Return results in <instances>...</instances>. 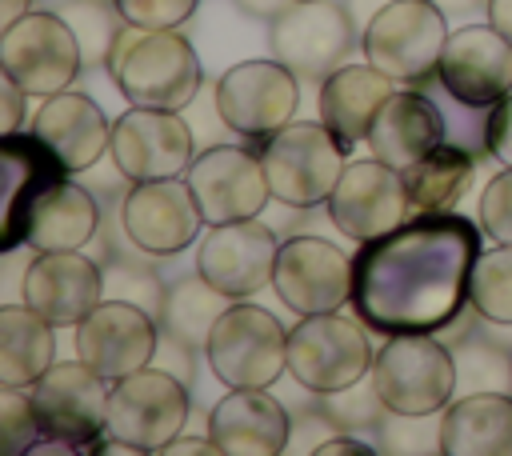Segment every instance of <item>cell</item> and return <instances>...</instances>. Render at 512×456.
<instances>
[{"mask_svg":"<svg viewBox=\"0 0 512 456\" xmlns=\"http://www.w3.org/2000/svg\"><path fill=\"white\" fill-rule=\"evenodd\" d=\"M236 4H240L248 16H256V20H260V16H268V20H272V16H280L292 0H236Z\"/></svg>","mask_w":512,"mask_h":456,"instance_id":"obj_44","label":"cell"},{"mask_svg":"<svg viewBox=\"0 0 512 456\" xmlns=\"http://www.w3.org/2000/svg\"><path fill=\"white\" fill-rule=\"evenodd\" d=\"M328 220L356 244L388 236L392 228L412 220L404 172L376 160V156L372 160H348L332 196H328Z\"/></svg>","mask_w":512,"mask_h":456,"instance_id":"obj_15","label":"cell"},{"mask_svg":"<svg viewBox=\"0 0 512 456\" xmlns=\"http://www.w3.org/2000/svg\"><path fill=\"white\" fill-rule=\"evenodd\" d=\"M468 308L500 328H512V244H492L476 256L468 280Z\"/></svg>","mask_w":512,"mask_h":456,"instance_id":"obj_32","label":"cell"},{"mask_svg":"<svg viewBox=\"0 0 512 456\" xmlns=\"http://www.w3.org/2000/svg\"><path fill=\"white\" fill-rule=\"evenodd\" d=\"M436 84L464 108H492L512 92V40L496 24H464L448 32Z\"/></svg>","mask_w":512,"mask_h":456,"instance_id":"obj_20","label":"cell"},{"mask_svg":"<svg viewBox=\"0 0 512 456\" xmlns=\"http://www.w3.org/2000/svg\"><path fill=\"white\" fill-rule=\"evenodd\" d=\"M112 4L136 28H180L200 8V0H112Z\"/></svg>","mask_w":512,"mask_h":456,"instance_id":"obj_39","label":"cell"},{"mask_svg":"<svg viewBox=\"0 0 512 456\" xmlns=\"http://www.w3.org/2000/svg\"><path fill=\"white\" fill-rule=\"evenodd\" d=\"M276 256H280L276 232L260 216H248V220L208 224L196 248V272L228 300H248L272 284Z\"/></svg>","mask_w":512,"mask_h":456,"instance_id":"obj_16","label":"cell"},{"mask_svg":"<svg viewBox=\"0 0 512 456\" xmlns=\"http://www.w3.org/2000/svg\"><path fill=\"white\" fill-rule=\"evenodd\" d=\"M4 160H8V204H4V252H16L24 244V224L32 200L56 184L60 176H72L56 152L28 128V132H4Z\"/></svg>","mask_w":512,"mask_h":456,"instance_id":"obj_28","label":"cell"},{"mask_svg":"<svg viewBox=\"0 0 512 456\" xmlns=\"http://www.w3.org/2000/svg\"><path fill=\"white\" fill-rule=\"evenodd\" d=\"M208 436L220 456H280L292 440V416L268 388H228L208 412Z\"/></svg>","mask_w":512,"mask_h":456,"instance_id":"obj_22","label":"cell"},{"mask_svg":"<svg viewBox=\"0 0 512 456\" xmlns=\"http://www.w3.org/2000/svg\"><path fill=\"white\" fill-rule=\"evenodd\" d=\"M116 172L124 180H168L184 176L196 160V136L192 124L172 108H140L128 104L112 120V148H108Z\"/></svg>","mask_w":512,"mask_h":456,"instance_id":"obj_13","label":"cell"},{"mask_svg":"<svg viewBox=\"0 0 512 456\" xmlns=\"http://www.w3.org/2000/svg\"><path fill=\"white\" fill-rule=\"evenodd\" d=\"M372 356L376 348L360 316L320 312L300 316V324L288 328V376L312 396H328L364 380L372 372Z\"/></svg>","mask_w":512,"mask_h":456,"instance_id":"obj_6","label":"cell"},{"mask_svg":"<svg viewBox=\"0 0 512 456\" xmlns=\"http://www.w3.org/2000/svg\"><path fill=\"white\" fill-rule=\"evenodd\" d=\"M160 456H220V448H216V440L212 436H176Z\"/></svg>","mask_w":512,"mask_h":456,"instance_id":"obj_43","label":"cell"},{"mask_svg":"<svg viewBox=\"0 0 512 456\" xmlns=\"http://www.w3.org/2000/svg\"><path fill=\"white\" fill-rule=\"evenodd\" d=\"M376 448L380 452H400V456H428L440 452V412L432 416H408V412H384V420L376 424Z\"/></svg>","mask_w":512,"mask_h":456,"instance_id":"obj_36","label":"cell"},{"mask_svg":"<svg viewBox=\"0 0 512 456\" xmlns=\"http://www.w3.org/2000/svg\"><path fill=\"white\" fill-rule=\"evenodd\" d=\"M260 164L272 188V200L288 208H316L328 204L348 148L320 124V120H288L272 136L260 140Z\"/></svg>","mask_w":512,"mask_h":456,"instance_id":"obj_3","label":"cell"},{"mask_svg":"<svg viewBox=\"0 0 512 456\" xmlns=\"http://www.w3.org/2000/svg\"><path fill=\"white\" fill-rule=\"evenodd\" d=\"M32 132L56 152V160L76 176L100 164V156L112 148V120L104 116V108L84 96V92H56L48 96L36 116H32Z\"/></svg>","mask_w":512,"mask_h":456,"instance_id":"obj_24","label":"cell"},{"mask_svg":"<svg viewBox=\"0 0 512 456\" xmlns=\"http://www.w3.org/2000/svg\"><path fill=\"white\" fill-rule=\"evenodd\" d=\"M372 384L388 412L432 416L456 400V356L432 332L388 336L372 356Z\"/></svg>","mask_w":512,"mask_h":456,"instance_id":"obj_4","label":"cell"},{"mask_svg":"<svg viewBox=\"0 0 512 456\" xmlns=\"http://www.w3.org/2000/svg\"><path fill=\"white\" fill-rule=\"evenodd\" d=\"M56 12L76 32L80 52H84V64H108V52H112L120 28L128 24L120 16V8L112 0H64Z\"/></svg>","mask_w":512,"mask_h":456,"instance_id":"obj_34","label":"cell"},{"mask_svg":"<svg viewBox=\"0 0 512 456\" xmlns=\"http://www.w3.org/2000/svg\"><path fill=\"white\" fill-rule=\"evenodd\" d=\"M208 368L228 388H272L288 372V332L260 304H228L204 344Z\"/></svg>","mask_w":512,"mask_h":456,"instance_id":"obj_7","label":"cell"},{"mask_svg":"<svg viewBox=\"0 0 512 456\" xmlns=\"http://www.w3.org/2000/svg\"><path fill=\"white\" fill-rule=\"evenodd\" d=\"M216 116L244 140H264L284 128L300 108V76L272 60H240L220 72L212 92Z\"/></svg>","mask_w":512,"mask_h":456,"instance_id":"obj_11","label":"cell"},{"mask_svg":"<svg viewBox=\"0 0 512 456\" xmlns=\"http://www.w3.org/2000/svg\"><path fill=\"white\" fill-rule=\"evenodd\" d=\"M28 392L44 436L68 440L76 444V452H104L112 384L96 368H88L84 360H60Z\"/></svg>","mask_w":512,"mask_h":456,"instance_id":"obj_9","label":"cell"},{"mask_svg":"<svg viewBox=\"0 0 512 456\" xmlns=\"http://www.w3.org/2000/svg\"><path fill=\"white\" fill-rule=\"evenodd\" d=\"M272 288L296 316L336 312L352 300V256L324 236H288L280 240Z\"/></svg>","mask_w":512,"mask_h":456,"instance_id":"obj_18","label":"cell"},{"mask_svg":"<svg viewBox=\"0 0 512 456\" xmlns=\"http://www.w3.org/2000/svg\"><path fill=\"white\" fill-rule=\"evenodd\" d=\"M32 8V0H0V28H8L12 20H20Z\"/></svg>","mask_w":512,"mask_h":456,"instance_id":"obj_46","label":"cell"},{"mask_svg":"<svg viewBox=\"0 0 512 456\" xmlns=\"http://www.w3.org/2000/svg\"><path fill=\"white\" fill-rule=\"evenodd\" d=\"M56 364L52 324L28 304L0 308V384L32 388Z\"/></svg>","mask_w":512,"mask_h":456,"instance_id":"obj_29","label":"cell"},{"mask_svg":"<svg viewBox=\"0 0 512 456\" xmlns=\"http://www.w3.org/2000/svg\"><path fill=\"white\" fill-rule=\"evenodd\" d=\"M228 308V296L216 292L200 272L192 276H180L172 284H164V300H160V328L168 332L172 344H184V348H204L216 320L224 316Z\"/></svg>","mask_w":512,"mask_h":456,"instance_id":"obj_31","label":"cell"},{"mask_svg":"<svg viewBox=\"0 0 512 456\" xmlns=\"http://www.w3.org/2000/svg\"><path fill=\"white\" fill-rule=\"evenodd\" d=\"M392 84H396V80L384 76L380 68H372L368 60H364V64H340L336 72H328V76L320 80L316 116H320V124L352 152L360 140H368V128H372L380 104L396 92Z\"/></svg>","mask_w":512,"mask_h":456,"instance_id":"obj_25","label":"cell"},{"mask_svg":"<svg viewBox=\"0 0 512 456\" xmlns=\"http://www.w3.org/2000/svg\"><path fill=\"white\" fill-rule=\"evenodd\" d=\"M448 20L432 0H384L360 32L364 60L396 84H424L440 68Z\"/></svg>","mask_w":512,"mask_h":456,"instance_id":"obj_5","label":"cell"},{"mask_svg":"<svg viewBox=\"0 0 512 456\" xmlns=\"http://www.w3.org/2000/svg\"><path fill=\"white\" fill-rule=\"evenodd\" d=\"M120 228L132 248L144 256H180L188 244H196L204 216L192 196L188 176L168 180H136L120 196Z\"/></svg>","mask_w":512,"mask_h":456,"instance_id":"obj_14","label":"cell"},{"mask_svg":"<svg viewBox=\"0 0 512 456\" xmlns=\"http://www.w3.org/2000/svg\"><path fill=\"white\" fill-rule=\"evenodd\" d=\"M488 24H496L512 40V0H488Z\"/></svg>","mask_w":512,"mask_h":456,"instance_id":"obj_45","label":"cell"},{"mask_svg":"<svg viewBox=\"0 0 512 456\" xmlns=\"http://www.w3.org/2000/svg\"><path fill=\"white\" fill-rule=\"evenodd\" d=\"M272 56L288 64L300 80H324L356 44V20L336 0H292L268 28Z\"/></svg>","mask_w":512,"mask_h":456,"instance_id":"obj_12","label":"cell"},{"mask_svg":"<svg viewBox=\"0 0 512 456\" xmlns=\"http://www.w3.org/2000/svg\"><path fill=\"white\" fill-rule=\"evenodd\" d=\"M444 140H448V120L440 104L420 88H400L380 104L364 144L372 148L376 160L408 172L412 164L432 156Z\"/></svg>","mask_w":512,"mask_h":456,"instance_id":"obj_23","label":"cell"},{"mask_svg":"<svg viewBox=\"0 0 512 456\" xmlns=\"http://www.w3.org/2000/svg\"><path fill=\"white\" fill-rule=\"evenodd\" d=\"M320 408L340 424V432H376V424L384 420V400L372 384V376L340 388V392H328L320 396Z\"/></svg>","mask_w":512,"mask_h":456,"instance_id":"obj_35","label":"cell"},{"mask_svg":"<svg viewBox=\"0 0 512 456\" xmlns=\"http://www.w3.org/2000/svg\"><path fill=\"white\" fill-rule=\"evenodd\" d=\"M0 68L28 96L48 100L76 84L84 68V52L60 12L28 8L20 20L0 28Z\"/></svg>","mask_w":512,"mask_h":456,"instance_id":"obj_8","label":"cell"},{"mask_svg":"<svg viewBox=\"0 0 512 456\" xmlns=\"http://www.w3.org/2000/svg\"><path fill=\"white\" fill-rule=\"evenodd\" d=\"M20 296L52 328H76L104 300V268L80 248L36 252L24 268Z\"/></svg>","mask_w":512,"mask_h":456,"instance_id":"obj_21","label":"cell"},{"mask_svg":"<svg viewBox=\"0 0 512 456\" xmlns=\"http://www.w3.org/2000/svg\"><path fill=\"white\" fill-rule=\"evenodd\" d=\"M456 356V396L460 392H512V352L496 348L488 336H464L452 344Z\"/></svg>","mask_w":512,"mask_h":456,"instance_id":"obj_33","label":"cell"},{"mask_svg":"<svg viewBox=\"0 0 512 456\" xmlns=\"http://www.w3.org/2000/svg\"><path fill=\"white\" fill-rule=\"evenodd\" d=\"M472 172H476V156L456 144V140H444L432 156H424L420 164H412L404 172V184H408V204H412V216H432V212H452L468 184H472Z\"/></svg>","mask_w":512,"mask_h":456,"instance_id":"obj_30","label":"cell"},{"mask_svg":"<svg viewBox=\"0 0 512 456\" xmlns=\"http://www.w3.org/2000/svg\"><path fill=\"white\" fill-rule=\"evenodd\" d=\"M340 452H356V456H376L380 448L368 440H356V432H336L332 440L316 444V456H340Z\"/></svg>","mask_w":512,"mask_h":456,"instance_id":"obj_42","label":"cell"},{"mask_svg":"<svg viewBox=\"0 0 512 456\" xmlns=\"http://www.w3.org/2000/svg\"><path fill=\"white\" fill-rule=\"evenodd\" d=\"M24 96H28V92H24L12 76H4V84H0V100H4V120H0V128H4V132H20V128H24V116H28V112H24Z\"/></svg>","mask_w":512,"mask_h":456,"instance_id":"obj_41","label":"cell"},{"mask_svg":"<svg viewBox=\"0 0 512 456\" xmlns=\"http://www.w3.org/2000/svg\"><path fill=\"white\" fill-rule=\"evenodd\" d=\"M444 456H512V392H460L440 412Z\"/></svg>","mask_w":512,"mask_h":456,"instance_id":"obj_27","label":"cell"},{"mask_svg":"<svg viewBox=\"0 0 512 456\" xmlns=\"http://www.w3.org/2000/svg\"><path fill=\"white\" fill-rule=\"evenodd\" d=\"M480 220L460 212L412 216L352 256V312L380 336L440 332L468 308Z\"/></svg>","mask_w":512,"mask_h":456,"instance_id":"obj_1","label":"cell"},{"mask_svg":"<svg viewBox=\"0 0 512 456\" xmlns=\"http://www.w3.org/2000/svg\"><path fill=\"white\" fill-rule=\"evenodd\" d=\"M40 420H36V404L28 388H12L0 384V448L8 456L16 452H32V444L40 440Z\"/></svg>","mask_w":512,"mask_h":456,"instance_id":"obj_37","label":"cell"},{"mask_svg":"<svg viewBox=\"0 0 512 456\" xmlns=\"http://www.w3.org/2000/svg\"><path fill=\"white\" fill-rule=\"evenodd\" d=\"M192 400L188 384L168 368H140L112 384L108 400V436L128 440L144 456H160L188 424Z\"/></svg>","mask_w":512,"mask_h":456,"instance_id":"obj_10","label":"cell"},{"mask_svg":"<svg viewBox=\"0 0 512 456\" xmlns=\"http://www.w3.org/2000/svg\"><path fill=\"white\" fill-rule=\"evenodd\" d=\"M104 68L128 104L172 108V112L188 108L200 92V80H204V68H200L192 40L180 36L176 28L124 24Z\"/></svg>","mask_w":512,"mask_h":456,"instance_id":"obj_2","label":"cell"},{"mask_svg":"<svg viewBox=\"0 0 512 456\" xmlns=\"http://www.w3.org/2000/svg\"><path fill=\"white\" fill-rule=\"evenodd\" d=\"M184 176L192 184V196L200 204L204 224H228V220L260 216L264 204L272 200L260 152H252L244 144H212V148L196 152V160Z\"/></svg>","mask_w":512,"mask_h":456,"instance_id":"obj_19","label":"cell"},{"mask_svg":"<svg viewBox=\"0 0 512 456\" xmlns=\"http://www.w3.org/2000/svg\"><path fill=\"white\" fill-rule=\"evenodd\" d=\"M160 348L156 316L136 300L104 296L80 324H76V356L96 368L108 384L140 372L152 364Z\"/></svg>","mask_w":512,"mask_h":456,"instance_id":"obj_17","label":"cell"},{"mask_svg":"<svg viewBox=\"0 0 512 456\" xmlns=\"http://www.w3.org/2000/svg\"><path fill=\"white\" fill-rule=\"evenodd\" d=\"M96 232H100V200L84 184L60 176L32 200L24 244L32 252H68V248H84Z\"/></svg>","mask_w":512,"mask_h":456,"instance_id":"obj_26","label":"cell"},{"mask_svg":"<svg viewBox=\"0 0 512 456\" xmlns=\"http://www.w3.org/2000/svg\"><path fill=\"white\" fill-rule=\"evenodd\" d=\"M484 148L500 168H512V92L488 108V116H484Z\"/></svg>","mask_w":512,"mask_h":456,"instance_id":"obj_40","label":"cell"},{"mask_svg":"<svg viewBox=\"0 0 512 456\" xmlns=\"http://www.w3.org/2000/svg\"><path fill=\"white\" fill-rule=\"evenodd\" d=\"M476 220L492 244H512V168H500L476 204Z\"/></svg>","mask_w":512,"mask_h":456,"instance_id":"obj_38","label":"cell"}]
</instances>
